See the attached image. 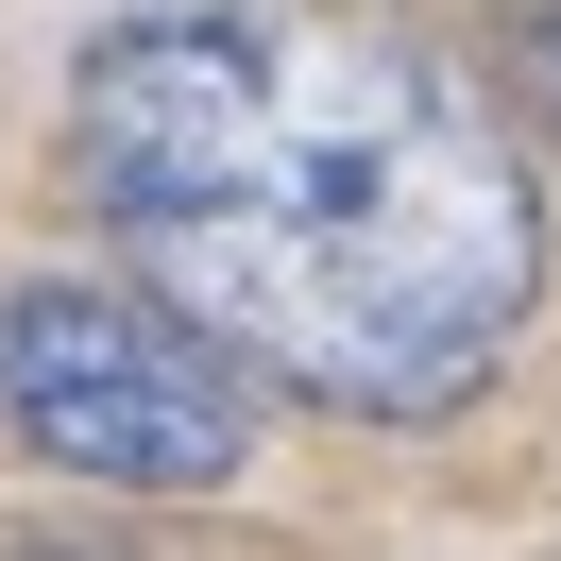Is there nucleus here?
Instances as JSON below:
<instances>
[{
    "label": "nucleus",
    "mask_w": 561,
    "mask_h": 561,
    "mask_svg": "<svg viewBox=\"0 0 561 561\" xmlns=\"http://www.w3.org/2000/svg\"><path fill=\"white\" fill-rule=\"evenodd\" d=\"M0 425L103 493H221L255 459V375L153 289H0Z\"/></svg>",
    "instance_id": "nucleus-2"
},
{
    "label": "nucleus",
    "mask_w": 561,
    "mask_h": 561,
    "mask_svg": "<svg viewBox=\"0 0 561 561\" xmlns=\"http://www.w3.org/2000/svg\"><path fill=\"white\" fill-rule=\"evenodd\" d=\"M69 187L255 391L443 425L545 307V171L459 69L341 18H137L69 85Z\"/></svg>",
    "instance_id": "nucleus-1"
},
{
    "label": "nucleus",
    "mask_w": 561,
    "mask_h": 561,
    "mask_svg": "<svg viewBox=\"0 0 561 561\" xmlns=\"http://www.w3.org/2000/svg\"><path fill=\"white\" fill-rule=\"evenodd\" d=\"M511 137L561 171V18H527V35H511Z\"/></svg>",
    "instance_id": "nucleus-3"
}]
</instances>
